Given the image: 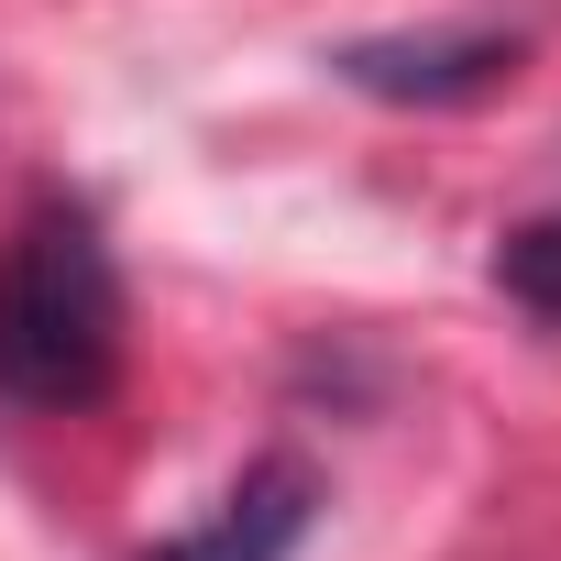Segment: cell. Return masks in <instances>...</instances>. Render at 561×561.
<instances>
[{
  "instance_id": "cell-3",
  "label": "cell",
  "mask_w": 561,
  "mask_h": 561,
  "mask_svg": "<svg viewBox=\"0 0 561 561\" xmlns=\"http://www.w3.org/2000/svg\"><path fill=\"white\" fill-rule=\"evenodd\" d=\"M309 517H320V473H309L298 451H253V462L231 473V495H220L187 539H165V550H144V561H298Z\"/></svg>"
},
{
  "instance_id": "cell-2",
  "label": "cell",
  "mask_w": 561,
  "mask_h": 561,
  "mask_svg": "<svg viewBox=\"0 0 561 561\" xmlns=\"http://www.w3.org/2000/svg\"><path fill=\"white\" fill-rule=\"evenodd\" d=\"M517 67H528V34H506V23L353 34V45H331V78L364 89V100H386V111H462V100H495Z\"/></svg>"
},
{
  "instance_id": "cell-1",
  "label": "cell",
  "mask_w": 561,
  "mask_h": 561,
  "mask_svg": "<svg viewBox=\"0 0 561 561\" xmlns=\"http://www.w3.org/2000/svg\"><path fill=\"white\" fill-rule=\"evenodd\" d=\"M133 353V298L122 253L89 198L45 187L0 231V408L23 419H89L122 386Z\"/></svg>"
},
{
  "instance_id": "cell-4",
  "label": "cell",
  "mask_w": 561,
  "mask_h": 561,
  "mask_svg": "<svg viewBox=\"0 0 561 561\" xmlns=\"http://www.w3.org/2000/svg\"><path fill=\"white\" fill-rule=\"evenodd\" d=\"M495 287H506L539 331H561V209H539V220L495 231Z\"/></svg>"
}]
</instances>
